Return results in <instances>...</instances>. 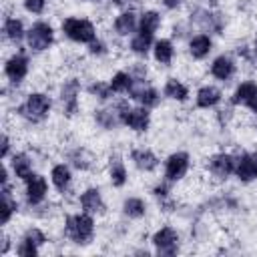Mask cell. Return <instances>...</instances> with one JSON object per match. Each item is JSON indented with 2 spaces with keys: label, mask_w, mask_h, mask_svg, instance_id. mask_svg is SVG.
Wrapping results in <instances>:
<instances>
[{
  "label": "cell",
  "mask_w": 257,
  "mask_h": 257,
  "mask_svg": "<svg viewBox=\"0 0 257 257\" xmlns=\"http://www.w3.org/2000/svg\"><path fill=\"white\" fill-rule=\"evenodd\" d=\"M62 30L66 32L68 38H72L76 42H92L94 40V26L88 20L68 18L62 22Z\"/></svg>",
  "instance_id": "cell-1"
},
{
  "label": "cell",
  "mask_w": 257,
  "mask_h": 257,
  "mask_svg": "<svg viewBox=\"0 0 257 257\" xmlns=\"http://www.w3.org/2000/svg\"><path fill=\"white\" fill-rule=\"evenodd\" d=\"M48 108H50L48 96L36 92V94H30V96L26 98V102L20 106V114L26 116L28 120H34V122H36V120H42V118L46 116Z\"/></svg>",
  "instance_id": "cell-2"
},
{
  "label": "cell",
  "mask_w": 257,
  "mask_h": 257,
  "mask_svg": "<svg viewBox=\"0 0 257 257\" xmlns=\"http://www.w3.org/2000/svg\"><path fill=\"white\" fill-rule=\"evenodd\" d=\"M92 229L94 225L88 215H74V217H68L66 221V231L76 243H86L92 237Z\"/></svg>",
  "instance_id": "cell-3"
},
{
  "label": "cell",
  "mask_w": 257,
  "mask_h": 257,
  "mask_svg": "<svg viewBox=\"0 0 257 257\" xmlns=\"http://www.w3.org/2000/svg\"><path fill=\"white\" fill-rule=\"evenodd\" d=\"M52 42V28L46 22H36L28 32V46L34 50H44Z\"/></svg>",
  "instance_id": "cell-4"
},
{
  "label": "cell",
  "mask_w": 257,
  "mask_h": 257,
  "mask_svg": "<svg viewBox=\"0 0 257 257\" xmlns=\"http://www.w3.org/2000/svg\"><path fill=\"white\" fill-rule=\"evenodd\" d=\"M118 114H120V120L135 131H147L149 126V112L145 108H126V104H120Z\"/></svg>",
  "instance_id": "cell-5"
},
{
  "label": "cell",
  "mask_w": 257,
  "mask_h": 257,
  "mask_svg": "<svg viewBox=\"0 0 257 257\" xmlns=\"http://www.w3.org/2000/svg\"><path fill=\"white\" fill-rule=\"evenodd\" d=\"M177 241H179L177 233L173 229H169V227L157 231L155 237H153V243L157 245L159 253H165V255H171V253L177 251Z\"/></svg>",
  "instance_id": "cell-6"
},
{
  "label": "cell",
  "mask_w": 257,
  "mask_h": 257,
  "mask_svg": "<svg viewBox=\"0 0 257 257\" xmlns=\"http://www.w3.org/2000/svg\"><path fill=\"white\" fill-rule=\"evenodd\" d=\"M187 167H189V157L185 153H175L167 161V177L171 181H177L187 173Z\"/></svg>",
  "instance_id": "cell-7"
},
{
  "label": "cell",
  "mask_w": 257,
  "mask_h": 257,
  "mask_svg": "<svg viewBox=\"0 0 257 257\" xmlns=\"http://www.w3.org/2000/svg\"><path fill=\"white\" fill-rule=\"evenodd\" d=\"M237 171V177L241 181H251L257 177V153H249V155H243L241 161L237 163L235 167Z\"/></svg>",
  "instance_id": "cell-8"
},
{
  "label": "cell",
  "mask_w": 257,
  "mask_h": 257,
  "mask_svg": "<svg viewBox=\"0 0 257 257\" xmlns=\"http://www.w3.org/2000/svg\"><path fill=\"white\" fill-rule=\"evenodd\" d=\"M46 195V181L38 175H30L26 179V197L30 203H40Z\"/></svg>",
  "instance_id": "cell-9"
},
{
  "label": "cell",
  "mask_w": 257,
  "mask_h": 257,
  "mask_svg": "<svg viewBox=\"0 0 257 257\" xmlns=\"http://www.w3.org/2000/svg\"><path fill=\"white\" fill-rule=\"evenodd\" d=\"M26 70H28V60H26L22 54L12 56V58L6 62V76H8L10 80H14V82L22 80L24 74H26Z\"/></svg>",
  "instance_id": "cell-10"
},
{
  "label": "cell",
  "mask_w": 257,
  "mask_h": 257,
  "mask_svg": "<svg viewBox=\"0 0 257 257\" xmlns=\"http://www.w3.org/2000/svg\"><path fill=\"white\" fill-rule=\"evenodd\" d=\"M233 169H235V161L231 155H215L211 159V171H213V175H217L221 179L229 177L233 173Z\"/></svg>",
  "instance_id": "cell-11"
},
{
  "label": "cell",
  "mask_w": 257,
  "mask_h": 257,
  "mask_svg": "<svg viewBox=\"0 0 257 257\" xmlns=\"http://www.w3.org/2000/svg\"><path fill=\"white\" fill-rule=\"evenodd\" d=\"M76 92H78V82L72 78L62 86V102L66 114H72L76 110Z\"/></svg>",
  "instance_id": "cell-12"
},
{
  "label": "cell",
  "mask_w": 257,
  "mask_h": 257,
  "mask_svg": "<svg viewBox=\"0 0 257 257\" xmlns=\"http://www.w3.org/2000/svg\"><path fill=\"white\" fill-rule=\"evenodd\" d=\"M80 205L86 213H96V211H102V201H100V195L96 189H88L82 193L80 197Z\"/></svg>",
  "instance_id": "cell-13"
},
{
  "label": "cell",
  "mask_w": 257,
  "mask_h": 257,
  "mask_svg": "<svg viewBox=\"0 0 257 257\" xmlns=\"http://www.w3.org/2000/svg\"><path fill=\"white\" fill-rule=\"evenodd\" d=\"M219 100H221V90L215 88V86H205V88H201L199 94H197V104H199V106H205V108L217 104Z\"/></svg>",
  "instance_id": "cell-14"
},
{
  "label": "cell",
  "mask_w": 257,
  "mask_h": 257,
  "mask_svg": "<svg viewBox=\"0 0 257 257\" xmlns=\"http://www.w3.org/2000/svg\"><path fill=\"white\" fill-rule=\"evenodd\" d=\"M233 62H231V58H227V56H219L215 62H213V66H211V72L217 76V78H221V80H227L231 74H233Z\"/></svg>",
  "instance_id": "cell-15"
},
{
  "label": "cell",
  "mask_w": 257,
  "mask_h": 257,
  "mask_svg": "<svg viewBox=\"0 0 257 257\" xmlns=\"http://www.w3.org/2000/svg\"><path fill=\"white\" fill-rule=\"evenodd\" d=\"M133 161H135L137 167L143 169V171H153V169L157 167V157H155L151 151H143V149L135 151V153H133Z\"/></svg>",
  "instance_id": "cell-16"
},
{
  "label": "cell",
  "mask_w": 257,
  "mask_h": 257,
  "mask_svg": "<svg viewBox=\"0 0 257 257\" xmlns=\"http://www.w3.org/2000/svg\"><path fill=\"white\" fill-rule=\"evenodd\" d=\"M131 96L137 98L139 102H143L145 106H153L159 100V94L155 88H133L131 86Z\"/></svg>",
  "instance_id": "cell-17"
},
{
  "label": "cell",
  "mask_w": 257,
  "mask_h": 257,
  "mask_svg": "<svg viewBox=\"0 0 257 257\" xmlns=\"http://www.w3.org/2000/svg\"><path fill=\"white\" fill-rule=\"evenodd\" d=\"M209 50H211V40H209L205 34L195 36V38L191 40V54H193L195 58H203L205 54H209Z\"/></svg>",
  "instance_id": "cell-18"
},
{
  "label": "cell",
  "mask_w": 257,
  "mask_h": 257,
  "mask_svg": "<svg viewBox=\"0 0 257 257\" xmlns=\"http://www.w3.org/2000/svg\"><path fill=\"white\" fill-rule=\"evenodd\" d=\"M135 26H137V20H135V14L133 12L120 14L116 18V22H114V28H116L118 34H131L135 30Z\"/></svg>",
  "instance_id": "cell-19"
},
{
  "label": "cell",
  "mask_w": 257,
  "mask_h": 257,
  "mask_svg": "<svg viewBox=\"0 0 257 257\" xmlns=\"http://www.w3.org/2000/svg\"><path fill=\"white\" fill-rule=\"evenodd\" d=\"M155 58L161 64H169L171 58H173V44L169 40H159L155 44Z\"/></svg>",
  "instance_id": "cell-20"
},
{
  "label": "cell",
  "mask_w": 257,
  "mask_h": 257,
  "mask_svg": "<svg viewBox=\"0 0 257 257\" xmlns=\"http://www.w3.org/2000/svg\"><path fill=\"white\" fill-rule=\"evenodd\" d=\"M12 167H14L16 177H20V179H24V181L32 175V173H30V161H28L26 155H16V157L12 159Z\"/></svg>",
  "instance_id": "cell-21"
},
{
  "label": "cell",
  "mask_w": 257,
  "mask_h": 257,
  "mask_svg": "<svg viewBox=\"0 0 257 257\" xmlns=\"http://www.w3.org/2000/svg\"><path fill=\"white\" fill-rule=\"evenodd\" d=\"M68 181H70V171H68V167L56 165V167L52 169V183H54L58 189H64V187L68 185Z\"/></svg>",
  "instance_id": "cell-22"
},
{
  "label": "cell",
  "mask_w": 257,
  "mask_h": 257,
  "mask_svg": "<svg viewBox=\"0 0 257 257\" xmlns=\"http://www.w3.org/2000/svg\"><path fill=\"white\" fill-rule=\"evenodd\" d=\"M159 14L157 12H145V16L141 18V32L145 34H153L159 28Z\"/></svg>",
  "instance_id": "cell-23"
},
{
  "label": "cell",
  "mask_w": 257,
  "mask_h": 257,
  "mask_svg": "<svg viewBox=\"0 0 257 257\" xmlns=\"http://www.w3.org/2000/svg\"><path fill=\"white\" fill-rule=\"evenodd\" d=\"M131 86H133V80H131V76H128L126 72H116V74L112 76V80H110V88L116 90V92L131 90Z\"/></svg>",
  "instance_id": "cell-24"
},
{
  "label": "cell",
  "mask_w": 257,
  "mask_h": 257,
  "mask_svg": "<svg viewBox=\"0 0 257 257\" xmlns=\"http://www.w3.org/2000/svg\"><path fill=\"white\" fill-rule=\"evenodd\" d=\"M165 94L171 96V98H177V100H185L187 98V88L177 80H169L167 86H165Z\"/></svg>",
  "instance_id": "cell-25"
},
{
  "label": "cell",
  "mask_w": 257,
  "mask_h": 257,
  "mask_svg": "<svg viewBox=\"0 0 257 257\" xmlns=\"http://www.w3.org/2000/svg\"><path fill=\"white\" fill-rule=\"evenodd\" d=\"M110 179H112V183L116 187L124 185V181H126V171H124V167H122V163L118 159H114L110 163Z\"/></svg>",
  "instance_id": "cell-26"
},
{
  "label": "cell",
  "mask_w": 257,
  "mask_h": 257,
  "mask_svg": "<svg viewBox=\"0 0 257 257\" xmlns=\"http://www.w3.org/2000/svg\"><path fill=\"white\" fill-rule=\"evenodd\" d=\"M4 30H6L8 38H12V40H20V38L24 36V28H22V22H20V20H16V18H8V20H6V26H4Z\"/></svg>",
  "instance_id": "cell-27"
},
{
  "label": "cell",
  "mask_w": 257,
  "mask_h": 257,
  "mask_svg": "<svg viewBox=\"0 0 257 257\" xmlns=\"http://www.w3.org/2000/svg\"><path fill=\"white\" fill-rule=\"evenodd\" d=\"M151 36H153V34H145V32H141L139 36L133 38L131 48H133L137 54H147V50H149V46H151Z\"/></svg>",
  "instance_id": "cell-28"
},
{
  "label": "cell",
  "mask_w": 257,
  "mask_h": 257,
  "mask_svg": "<svg viewBox=\"0 0 257 257\" xmlns=\"http://www.w3.org/2000/svg\"><path fill=\"white\" fill-rule=\"evenodd\" d=\"M124 213L128 217H143L145 215V203L141 199H126L124 201Z\"/></svg>",
  "instance_id": "cell-29"
},
{
  "label": "cell",
  "mask_w": 257,
  "mask_h": 257,
  "mask_svg": "<svg viewBox=\"0 0 257 257\" xmlns=\"http://www.w3.org/2000/svg\"><path fill=\"white\" fill-rule=\"evenodd\" d=\"M253 88H255V84H253V82H243V84H241V86H239V88L235 90L233 102H235V104H241V102L245 104V102H247V98L251 96Z\"/></svg>",
  "instance_id": "cell-30"
},
{
  "label": "cell",
  "mask_w": 257,
  "mask_h": 257,
  "mask_svg": "<svg viewBox=\"0 0 257 257\" xmlns=\"http://www.w3.org/2000/svg\"><path fill=\"white\" fill-rule=\"evenodd\" d=\"M18 255H22V257H34L36 255V245L24 239L22 245L18 247Z\"/></svg>",
  "instance_id": "cell-31"
},
{
  "label": "cell",
  "mask_w": 257,
  "mask_h": 257,
  "mask_svg": "<svg viewBox=\"0 0 257 257\" xmlns=\"http://www.w3.org/2000/svg\"><path fill=\"white\" fill-rule=\"evenodd\" d=\"M110 86H106V84H92L90 86V92L92 94H96L98 98H108V94H110Z\"/></svg>",
  "instance_id": "cell-32"
},
{
  "label": "cell",
  "mask_w": 257,
  "mask_h": 257,
  "mask_svg": "<svg viewBox=\"0 0 257 257\" xmlns=\"http://www.w3.org/2000/svg\"><path fill=\"white\" fill-rule=\"evenodd\" d=\"M26 241H30V243H34L36 247L38 245H42V241H44V235L38 231V229H30L28 233H26V237H24Z\"/></svg>",
  "instance_id": "cell-33"
},
{
  "label": "cell",
  "mask_w": 257,
  "mask_h": 257,
  "mask_svg": "<svg viewBox=\"0 0 257 257\" xmlns=\"http://www.w3.org/2000/svg\"><path fill=\"white\" fill-rule=\"evenodd\" d=\"M24 6H26L30 12L38 14V12H42V8H44V0H24Z\"/></svg>",
  "instance_id": "cell-34"
},
{
  "label": "cell",
  "mask_w": 257,
  "mask_h": 257,
  "mask_svg": "<svg viewBox=\"0 0 257 257\" xmlns=\"http://www.w3.org/2000/svg\"><path fill=\"white\" fill-rule=\"evenodd\" d=\"M247 106H251L253 110H257V84H255V88H253V92H251V96L247 98V102H245Z\"/></svg>",
  "instance_id": "cell-35"
},
{
  "label": "cell",
  "mask_w": 257,
  "mask_h": 257,
  "mask_svg": "<svg viewBox=\"0 0 257 257\" xmlns=\"http://www.w3.org/2000/svg\"><path fill=\"white\" fill-rule=\"evenodd\" d=\"M102 50H104V46H102V42H94V40L90 42V52H92V54H100Z\"/></svg>",
  "instance_id": "cell-36"
},
{
  "label": "cell",
  "mask_w": 257,
  "mask_h": 257,
  "mask_svg": "<svg viewBox=\"0 0 257 257\" xmlns=\"http://www.w3.org/2000/svg\"><path fill=\"white\" fill-rule=\"evenodd\" d=\"M6 153H8V139L6 137H2V157H6Z\"/></svg>",
  "instance_id": "cell-37"
},
{
  "label": "cell",
  "mask_w": 257,
  "mask_h": 257,
  "mask_svg": "<svg viewBox=\"0 0 257 257\" xmlns=\"http://www.w3.org/2000/svg\"><path fill=\"white\" fill-rule=\"evenodd\" d=\"M181 4V0H165V6L167 8H177Z\"/></svg>",
  "instance_id": "cell-38"
},
{
  "label": "cell",
  "mask_w": 257,
  "mask_h": 257,
  "mask_svg": "<svg viewBox=\"0 0 257 257\" xmlns=\"http://www.w3.org/2000/svg\"><path fill=\"white\" fill-rule=\"evenodd\" d=\"M155 193L161 197V195H167V189H165V187H157V189H155Z\"/></svg>",
  "instance_id": "cell-39"
},
{
  "label": "cell",
  "mask_w": 257,
  "mask_h": 257,
  "mask_svg": "<svg viewBox=\"0 0 257 257\" xmlns=\"http://www.w3.org/2000/svg\"><path fill=\"white\" fill-rule=\"evenodd\" d=\"M114 4H118V6H126V4H131V0H114Z\"/></svg>",
  "instance_id": "cell-40"
}]
</instances>
